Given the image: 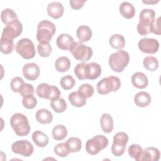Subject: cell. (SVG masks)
<instances>
[{
    "label": "cell",
    "mask_w": 161,
    "mask_h": 161,
    "mask_svg": "<svg viewBox=\"0 0 161 161\" xmlns=\"http://www.w3.org/2000/svg\"><path fill=\"white\" fill-rule=\"evenodd\" d=\"M56 31L55 25L48 20H42L37 26L36 40L39 43H49Z\"/></svg>",
    "instance_id": "obj_1"
},
{
    "label": "cell",
    "mask_w": 161,
    "mask_h": 161,
    "mask_svg": "<svg viewBox=\"0 0 161 161\" xmlns=\"http://www.w3.org/2000/svg\"><path fill=\"white\" fill-rule=\"evenodd\" d=\"M10 125L18 136H26L30 131L28 119L23 114L18 113L14 114L11 117Z\"/></svg>",
    "instance_id": "obj_2"
},
{
    "label": "cell",
    "mask_w": 161,
    "mask_h": 161,
    "mask_svg": "<svg viewBox=\"0 0 161 161\" xmlns=\"http://www.w3.org/2000/svg\"><path fill=\"white\" fill-rule=\"evenodd\" d=\"M130 62V55L125 50H118L112 53L109 58V65L111 69L116 72H121Z\"/></svg>",
    "instance_id": "obj_3"
},
{
    "label": "cell",
    "mask_w": 161,
    "mask_h": 161,
    "mask_svg": "<svg viewBox=\"0 0 161 161\" xmlns=\"http://www.w3.org/2000/svg\"><path fill=\"white\" fill-rule=\"evenodd\" d=\"M155 13L151 9H143L140 13L139 23L137 25V31L142 36L148 35L150 33L149 27L151 23L155 19Z\"/></svg>",
    "instance_id": "obj_4"
},
{
    "label": "cell",
    "mask_w": 161,
    "mask_h": 161,
    "mask_svg": "<svg viewBox=\"0 0 161 161\" xmlns=\"http://www.w3.org/2000/svg\"><path fill=\"white\" fill-rule=\"evenodd\" d=\"M121 86V80L116 76H109L103 78L97 84V91L99 94L104 95L110 92L118 91Z\"/></svg>",
    "instance_id": "obj_5"
},
{
    "label": "cell",
    "mask_w": 161,
    "mask_h": 161,
    "mask_svg": "<svg viewBox=\"0 0 161 161\" xmlns=\"http://www.w3.org/2000/svg\"><path fill=\"white\" fill-rule=\"evenodd\" d=\"M74 57L80 62L88 61L92 55V50L91 47L84 45L80 42H75L69 50Z\"/></svg>",
    "instance_id": "obj_6"
},
{
    "label": "cell",
    "mask_w": 161,
    "mask_h": 161,
    "mask_svg": "<svg viewBox=\"0 0 161 161\" xmlns=\"http://www.w3.org/2000/svg\"><path fill=\"white\" fill-rule=\"evenodd\" d=\"M108 145V139L104 135H98L89 139L86 143V150L92 155L97 154Z\"/></svg>",
    "instance_id": "obj_7"
},
{
    "label": "cell",
    "mask_w": 161,
    "mask_h": 161,
    "mask_svg": "<svg viewBox=\"0 0 161 161\" xmlns=\"http://www.w3.org/2000/svg\"><path fill=\"white\" fill-rule=\"evenodd\" d=\"M15 50L25 59L33 58L36 53L34 43L29 38L19 40L15 45Z\"/></svg>",
    "instance_id": "obj_8"
},
{
    "label": "cell",
    "mask_w": 161,
    "mask_h": 161,
    "mask_svg": "<svg viewBox=\"0 0 161 161\" xmlns=\"http://www.w3.org/2000/svg\"><path fill=\"white\" fill-rule=\"evenodd\" d=\"M36 92L38 97L50 101L60 97L61 94L57 87L50 86L47 83L40 84L36 87Z\"/></svg>",
    "instance_id": "obj_9"
},
{
    "label": "cell",
    "mask_w": 161,
    "mask_h": 161,
    "mask_svg": "<svg viewBox=\"0 0 161 161\" xmlns=\"http://www.w3.org/2000/svg\"><path fill=\"white\" fill-rule=\"evenodd\" d=\"M128 136L125 132H118L113 136V143L111 146V152L116 157L122 155L125 151L128 141Z\"/></svg>",
    "instance_id": "obj_10"
},
{
    "label": "cell",
    "mask_w": 161,
    "mask_h": 161,
    "mask_svg": "<svg viewBox=\"0 0 161 161\" xmlns=\"http://www.w3.org/2000/svg\"><path fill=\"white\" fill-rule=\"evenodd\" d=\"M22 31L23 26L21 23L18 19H16L6 25L3 30L1 36L13 40L20 35Z\"/></svg>",
    "instance_id": "obj_11"
},
{
    "label": "cell",
    "mask_w": 161,
    "mask_h": 161,
    "mask_svg": "<svg viewBox=\"0 0 161 161\" xmlns=\"http://www.w3.org/2000/svg\"><path fill=\"white\" fill-rule=\"evenodd\" d=\"M13 153L19 154L23 157L30 156L34 150L33 145L27 140H18L14 142L11 146Z\"/></svg>",
    "instance_id": "obj_12"
},
{
    "label": "cell",
    "mask_w": 161,
    "mask_h": 161,
    "mask_svg": "<svg viewBox=\"0 0 161 161\" xmlns=\"http://www.w3.org/2000/svg\"><path fill=\"white\" fill-rule=\"evenodd\" d=\"M139 49L143 53L153 54L156 53L159 48V43L155 38H143L138 43Z\"/></svg>",
    "instance_id": "obj_13"
},
{
    "label": "cell",
    "mask_w": 161,
    "mask_h": 161,
    "mask_svg": "<svg viewBox=\"0 0 161 161\" xmlns=\"http://www.w3.org/2000/svg\"><path fill=\"white\" fill-rule=\"evenodd\" d=\"M23 74L26 79L35 80L40 75V68L35 63H28L23 67Z\"/></svg>",
    "instance_id": "obj_14"
},
{
    "label": "cell",
    "mask_w": 161,
    "mask_h": 161,
    "mask_svg": "<svg viewBox=\"0 0 161 161\" xmlns=\"http://www.w3.org/2000/svg\"><path fill=\"white\" fill-rule=\"evenodd\" d=\"M101 74V67L97 63L91 62L87 64L85 70L86 79L94 80L99 77Z\"/></svg>",
    "instance_id": "obj_15"
},
{
    "label": "cell",
    "mask_w": 161,
    "mask_h": 161,
    "mask_svg": "<svg viewBox=\"0 0 161 161\" xmlns=\"http://www.w3.org/2000/svg\"><path fill=\"white\" fill-rule=\"evenodd\" d=\"M160 153L155 147H148L143 150L139 161H157L159 160Z\"/></svg>",
    "instance_id": "obj_16"
},
{
    "label": "cell",
    "mask_w": 161,
    "mask_h": 161,
    "mask_svg": "<svg viewBox=\"0 0 161 161\" xmlns=\"http://www.w3.org/2000/svg\"><path fill=\"white\" fill-rule=\"evenodd\" d=\"M47 11L50 17L53 19H58L63 15L64 8L60 3L52 2L48 4Z\"/></svg>",
    "instance_id": "obj_17"
},
{
    "label": "cell",
    "mask_w": 161,
    "mask_h": 161,
    "mask_svg": "<svg viewBox=\"0 0 161 161\" xmlns=\"http://www.w3.org/2000/svg\"><path fill=\"white\" fill-rule=\"evenodd\" d=\"M74 42L73 37L67 33L60 34L56 40V44L57 47L60 49L64 50H69Z\"/></svg>",
    "instance_id": "obj_18"
},
{
    "label": "cell",
    "mask_w": 161,
    "mask_h": 161,
    "mask_svg": "<svg viewBox=\"0 0 161 161\" xmlns=\"http://www.w3.org/2000/svg\"><path fill=\"white\" fill-rule=\"evenodd\" d=\"M131 82L134 87L138 89H144L148 86V80L145 74L141 72H137L133 74Z\"/></svg>",
    "instance_id": "obj_19"
},
{
    "label": "cell",
    "mask_w": 161,
    "mask_h": 161,
    "mask_svg": "<svg viewBox=\"0 0 161 161\" xmlns=\"http://www.w3.org/2000/svg\"><path fill=\"white\" fill-rule=\"evenodd\" d=\"M150 95L144 91L138 92L134 97V102L136 106L140 108H144L147 106L151 102Z\"/></svg>",
    "instance_id": "obj_20"
},
{
    "label": "cell",
    "mask_w": 161,
    "mask_h": 161,
    "mask_svg": "<svg viewBox=\"0 0 161 161\" xmlns=\"http://www.w3.org/2000/svg\"><path fill=\"white\" fill-rule=\"evenodd\" d=\"M101 129L106 133H111L113 130V119L108 113H103L100 118Z\"/></svg>",
    "instance_id": "obj_21"
},
{
    "label": "cell",
    "mask_w": 161,
    "mask_h": 161,
    "mask_svg": "<svg viewBox=\"0 0 161 161\" xmlns=\"http://www.w3.org/2000/svg\"><path fill=\"white\" fill-rule=\"evenodd\" d=\"M77 36L80 42L84 43L89 41L92 37V30L86 25H80L76 31Z\"/></svg>",
    "instance_id": "obj_22"
},
{
    "label": "cell",
    "mask_w": 161,
    "mask_h": 161,
    "mask_svg": "<svg viewBox=\"0 0 161 161\" xmlns=\"http://www.w3.org/2000/svg\"><path fill=\"white\" fill-rule=\"evenodd\" d=\"M32 140L35 145L39 147H46L49 142L48 136L40 130H36L33 133Z\"/></svg>",
    "instance_id": "obj_23"
},
{
    "label": "cell",
    "mask_w": 161,
    "mask_h": 161,
    "mask_svg": "<svg viewBox=\"0 0 161 161\" xmlns=\"http://www.w3.org/2000/svg\"><path fill=\"white\" fill-rule=\"evenodd\" d=\"M121 14L126 19L132 18L135 14V9L133 4L129 2H123L119 8Z\"/></svg>",
    "instance_id": "obj_24"
},
{
    "label": "cell",
    "mask_w": 161,
    "mask_h": 161,
    "mask_svg": "<svg viewBox=\"0 0 161 161\" xmlns=\"http://www.w3.org/2000/svg\"><path fill=\"white\" fill-rule=\"evenodd\" d=\"M36 121L41 124H49L52 121L53 115L50 111L47 109H41L36 111Z\"/></svg>",
    "instance_id": "obj_25"
},
{
    "label": "cell",
    "mask_w": 161,
    "mask_h": 161,
    "mask_svg": "<svg viewBox=\"0 0 161 161\" xmlns=\"http://www.w3.org/2000/svg\"><path fill=\"white\" fill-rule=\"evenodd\" d=\"M71 65L70 60L67 57H60L55 62V67L59 72H65L69 70Z\"/></svg>",
    "instance_id": "obj_26"
},
{
    "label": "cell",
    "mask_w": 161,
    "mask_h": 161,
    "mask_svg": "<svg viewBox=\"0 0 161 161\" xmlns=\"http://www.w3.org/2000/svg\"><path fill=\"white\" fill-rule=\"evenodd\" d=\"M14 48V42L12 39L1 36L0 40V50L4 54L11 53Z\"/></svg>",
    "instance_id": "obj_27"
},
{
    "label": "cell",
    "mask_w": 161,
    "mask_h": 161,
    "mask_svg": "<svg viewBox=\"0 0 161 161\" xmlns=\"http://www.w3.org/2000/svg\"><path fill=\"white\" fill-rule=\"evenodd\" d=\"M70 104L77 108L82 107L86 103V99L83 97L78 92H72L69 95Z\"/></svg>",
    "instance_id": "obj_28"
},
{
    "label": "cell",
    "mask_w": 161,
    "mask_h": 161,
    "mask_svg": "<svg viewBox=\"0 0 161 161\" xmlns=\"http://www.w3.org/2000/svg\"><path fill=\"white\" fill-rule=\"evenodd\" d=\"M52 136L54 140L60 141L63 140L67 135V130L62 125H57L52 129Z\"/></svg>",
    "instance_id": "obj_29"
},
{
    "label": "cell",
    "mask_w": 161,
    "mask_h": 161,
    "mask_svg": "<svg viewBox=\"0 0 161 161\" xmlns=\"http://www.w3.org/2000/svg\"><path fill=\"white\" fill-rule=\"evenodd\" d=\"M110 45L115 49H121L125 45V40L123 35L114 34L111 35L109 40Z\"/></svg>",
    "instance_id": "obj_30"
},
{
    "label": "cell",
    "mask_w": 161,
    "mask_h": 161,
    "mask_svg": "<svg viewBox=\"0 0 161 161\" xmlns=\"http://www.w3.org/2000/svg\"><path fill=\"white\" fill-rule=\"evenodd\" d=\"M1 18L3 23L6 25L9 23L18 19L16 13L10 8H6L1 11Z\"/></svg>",
    "instance_id": "obj_31"
},
{
    "label": "cell",
    "mask_w": 161,
    "mask_h": 161,
    "mask_svg": "<svg viewBox=\"0 0 161 161\" xmlns=\"http://www.w3.org/2000/svg\"><path fill=\"white\" fill-rule=\"evenodd\" d=\"M69 152L71 153L77 152L80 150L82 142L80 138L77 137H70L65 142Z\"/></svg>",
    "instance_id": "obj_32"
},
{
    "label": "cell",
    "mask_w": 161,
    "mask_h": 161,
    "mask_svg": "<svg viewBox=\"0 0 161 161\" xmlns=\"http://www.w3.org/2000/svg\"><path fill=\"white\" fill-rule=\"evenodd\" d=\"M50 106L55 112L60 113H63L66 109L67 103L63 98L58 97L51 101Z\"/></svg>",
    "instance_id": "obj_33"
},
{
    "label": "cell",
    "mask_w": 161,
    "mask_h": 161,
    "mask_svg": "<svg viewBox=\"0 0 161 161\" xmlns=\"http://www.w3.org/2000/svg\"><path fill=\"white\" fill-rule=\"evenodd\" d=\"M144 67L150 71H154L158 67V61L157 58L153 56L146 57L143 61Z\"/></svg>",
    "instance_id": "obj_34"
},
{
    "label": "cell",
    "mask_w": 161,
    "mask_h": 161,
    "mask_svg": "<svg viewBox=\"0 0 161 161\" xmlns=\"http://www.w3.org/2000/svg\"><path fill=\"white\" fill-rule=\"evenodd\" d=\"M77 92L83 97H84L85 99H87V98H89L93 95L94 89L91 85L89 84H84L79 87Z\"/></svg>",
    "instance_id": "obj_35"
},
{
    "label": "cell",
    "mask_w": 161,
    "mask_h": 161,
    "mask_svg": "<svg viewBox=\"0 0 161 161\" xmlns=\"http://www.w3.org/2000/svg\"><path fill=\"white\" fill-rule=\"evenodd\" d=\"M128 152L131 157L137 161H139L140 157L143 152V148L138 144H132L128 147Z\"/></svg>",
    "instance_id": "obj_36"
},
{
    "label": "cell",
    "mask_w": 161,
    "mask_h": 161,
    "mask_svg": "<svg viewBox=\"0 0 161 161\" xmlns=\"http://www.w3.org/2000/svg\"><path fill=\"white\" fill-rule=\"evenodd\" d=\"M60 84L64 90H69L74 87L75 85V80L72 76L67 75L61 78Z\"/></svg>",
    "instance_id": "obj_37"
},
{
    "label": "cell",
    "mask_w": 161,
    "mask_h": 161,
    "mask_svg": "<svg viewBox=\"0 0 161 161\" xmlns=\"http://www.w3.org/2000/svg\"><path fill=\"white\" fill-rule=\"evenodd\" d=\"M37 51L40 57H47L51 54L52 48L50 43H39L37 45Z\"/></svg>",
    "instance_id": "obj_38"
},
{
    "label": "cell",
    "mask_w": 161,
    "mask_h": 161,
    "mask_svg": "<svg viewBox=\"0 0 161 161\" xmlns=\"http://www.w3.org/2000/svg\"><path fill=\"white\" fill-rule=\"evenodd\" d=\"M54 152L60 157H65L70 153L66 143H60L57 144L54 147Z\"/></svg>",
    "instance_id": "obj_39"
},
{
    "label": "cell",
    "mask_w": 161,
    "mask_h": 161,
    "mask_svg": "<svg viewBox=\"0 0 161 161\" xmlns=\"http://www.w3.org/2000/svg\"><path fill=\"white\" fill-rule=\"evenodd\" d=\"M25 82L23 79L20 77H15L11 80L10 87L11 90L14 92H19V89L23 86Z\"/></svg>",
    "instance_id": "obj_40"
},
{
    "label": "cell",
    "mask_w": 161,
    "mask_h": 161,
    "mask_svg": "<svg viewBox=\"0 0 161 161\" xmlns=\"http://www.w3.org/2000/svg\"><path fill=\"white\" fill-rule=\"evenodd\" d=\"M86 63L82 62L77 64V65L74 68V74L77 76V77L80 80H85V70Z\"/></svg>",
    "instance_id": "obj_41"
},
{
    "label": "cell",
    "mask_w": 161,
    "mask_h": 161,
    "mask_svg": "<svg viewBox=\"0 0 161 161\" xmlns=\"http://www.w3.org/2000/svg\"><path fill=\"white\" fill-rule=\"evenodd\" d=\"M22 104L26 109H33L36 106L37 101L33 96H28L23 97L22 99Z\"/></svg>",
    "instance_id": "obj_42"
},
{
    "label": "cell",
    "mask_w": 161,
    "mask_h": 161,
    "mask_svg": "<svg viewBox=\"0 0 161 161\" xmlns=\"http://www.w3.org/2000/svg\"><path fill=\"white\" fill-rule=\"evenodd\" d=\"M34 87L33 86L28 83H25L23 86L21 87L19 89V93L23 97H26L28 96H33L34 94Z\"/></svg>",
    "instance_id": "obj_43"
},
{
    "label": "cell",
    "mask_w": 161,
    "mask_h": 161,
    "mask_svg": "<svg viewBox=\"0 0 161 161\" xmlns=\"http://www.w3.org/2000/svg\"><path fill=\"white\" fill-rule=\"evenodd\" d=\"M160 17H158L156 19L155 18L153 20V21L151 23L149 27L150 33H152L157 35H160L161 34L160 28Z\"/></svg>",
    "instance_id": "obj_44"
},
{
    "label": "cell",
    "mask_w": 161,
    "mask_h": 161,
    "mask_svg": "<svg viewBox=\"0 0 161 161\" xmlns=\"http://www.w3.org/2000/svg\"><path fill=\"white\" fill-rule=\"evenodd\" d=\"M86 3L85 0H70L69 4L70 7L75 10H78L83 7L84 3Z\"/></svg>",
    "instance_id": "obj_45"
},
{
    "label": "cell",
    "mask_w": 161,
    "mask_h": 161,
    "mask_svg": "<svg viewBox=\"0 0 161 161\" xmlns=\"http://www.w3.org/2000/svg\"><path fill=\"white\" fill-rule=\"evenodd\" d=\"M159 1H143L144 3H146V4H154V3H158Z\"/></svg>",
    "instance_id": "obj_46"
}]
</instances>
